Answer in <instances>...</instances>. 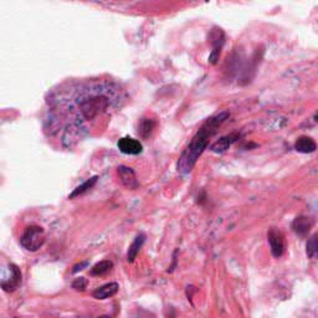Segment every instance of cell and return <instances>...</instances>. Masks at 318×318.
<instances>
[{
	"label": "cell",
	"mask_w": 318,
	"mask_h": 318,
	"mask_svg": "<svg viewBox=\"0 0 318 318\" xmlns=\"http://www.w3.org/2000/svg\"><path fill=\"white\" fill-rule=\"evenodd\" d=\"M155 128V121L152 118H142L138 126V133L141 134V137L148 138L153 129Z\"/></svg>",
	"instance_id": "4fadbf2b"
},
{
	"label": "cell",
	"mask_w": 318,
	"mask_h": 318,
	"mask_svg": "<svg viewBox=\"0 0 318 318\" xmlns=\"http://www.w3.org/2000/svg\"><path fill=\"white\" fill-rule=\"evenodd\" d=\"M113 269V263L110 260H104L100 261L98 264H96L90 271L91 276H95V277H100V276L107 275L110 271Z\"/></svg>",
	"instance_id": "7c38bea8"
},
{
	"label": "cell",
	"mask_w": 318,
	"mask_h": 318,
	"mask_svg": "<svg viewBox=\"0 0 318 318\" xmlns=\"http://www.w3.org/2000/svg\"><path fill=\"white\" fill-rule=\"evenodd\" d=\"M144 240H146V236L143 234L137 235V237L134 239V241L132 243V245L129 246L128 252H127V261L128 263H134V260L137 259L138 254H140L141 249H142Z\"/></svg>",
	"instance_id": "8fae6325"
},
{
	"label": "cell",
	"mask_w": 318,
	"mask_h": 318,
	"mask_svg": "<svg viewBox=\"0 0 318 318\" xmlns=\"http://www.w3.org/2000/svg\"><path fill=\"white\" fill-rule=\"evenodd\" d=\"M98 318H111V317H108V316H101V317H98Z\"/></svg>",
	"instance_id": "ac0fdd59"
},
{
	"label": "cell",
	"mask_w": 318,
	"mask_h": 318,
	"mask_svg": "<svg viewBox=\"0 0 318 318\" xmlns=\"http://www.w3.org/2000/svg\"><path fill=\"white\" fill-rule=\"evenodd\" d=\"M120 290V286L117 282H110V284H106L104 286L96 288L93 291L92 296L96 300H107L110 297H113L114 294H117Z\"/></svg>",
	"instance_id": "ba28073f"
},
{
	"label": "cell",
	"mask_w": 318,
	"mask_h": 318,
	"mask_svg": "<svg viewBox=\"0 0 318 318\" xmlns=\"http://www.w3.org/2000/svg\"><path fill=\"white\" fill-rule=\"evenodd\" d=\"M87 265H88L87 261H84V263L75 265V266H73V269H72V272L76 273V272H78V271H82L85 269V267H87Z\"/></svg>",
	"instance_id": "e0dca14e"
},
{
	"label": "cell",
	"mask_w": 318,
	"mask_h": 318,
	"mask_svg": "<svg viewBox=\"0 0 318 318\" xmlns=\"http://www.w3.org/2000/svg\"><path fill=\"white\" fill-rule=\"evenodd\" d=\"M312 226H313V219L308 216H297L292 223V230L294 234H297L299 236H307L308 232L311 231Z\"/></svg>",
	"instance_id": "52a82bcc"
},
{
	"label": "cell",
	"mask_w": 318,
	"mask_h": 318,
	"mask_svg": "<svg viewBox=\"0 0 318 318\" xmlns=\"http://www.w3.org/2000/svg\"><path fill=\"white\" fill-rule=\"evenodd\" d=\"M306 251H307V256L310 259H316L318 252V245H317V234H313L308 239L307 245H306Z\"/></svg>",
	"instance_id": "9a60e30c"
},
{
	"label": "cell",
	"mask_w": 318,
	"mask_h": 318,
	"mask_svg": "<svg viewBox=\"0 0 318 318\" xmlns=\"http://www.w3.org/2000/svg\"><path fill=\"white\" fill-rule=\"evenodd\" d=\"M230 117V113L228 111L220 112V113L215 114V116L210 117L204 125L200 127V129L194 135L193 140L188 144L187 148L182 153L181 158H179L178 164H176V170L181 174H188L193 170L195 167L196 162L200 155L204 153L205 149L208 148L209 141L213 135L216 133L220 126L225 122L226 120Z\"/></svg>",
	"instance_id": "7a4b0ae2"
},
{
	"label": "cell",
	"mask_w": 318,
	"mask_h": 318,
	"mask_svg": "<svg viewBox=\"0 0 318 318\" xmlns=\"http://www.w3.org/2000/svg\"><path fill=\"white\" fill-rule=\"evenodd\" d=\"M117 147L122 153L128 155H137L143 151L142 143L131 137H123L117 142Z\"/></svg>",
	"instance_id": "8992f818"
},
{
	"label": "cell",
	"mask_w": 318,
	"mask_h": 318,
	"mask_svg": "<svg viewBox=\"0 0 318 318\" xmlns=\"http://www.w3.org/2000/svg\"><path fill=\"white\" fill-rule=\"evenodd\" d=\"M72 90L70 97L56 100L45 121L50 134H56L64 126L61 143L65 148H71L90 134L125 102L122 88L114 82L91 81Z\"/></svg>",
	"instance_id": "6da1fadb"
},
{
	"label": "cell",
	"mask_w": 318,
	"mask_h": 318,
	"mask_svg": "<svg viewBox=\"0 0 318 318\" xmlns=\"http://www.w3.org/2000/svg\"><path fill=\"white\" fill-rule=\"evenodd\" d=\"M239 138V134H229L225 135V137H222L219 141H216L213 146H211V151L215 153H223L225 151H228L229 148L231 147V144L235 142Z\"/></svg>",
	"instance_id": "30bf717a"
},
{
	"label": "cell",
	"mask_w": 318,
	"mask_h": 318,
	"mask_svg": "<svg viewBox=\"0 0 318 318\" xmlns=\"http://www.w3.org/2000/svg\"><path fill=\"white\" fill-rule=\"evenodd\" d=\"M267 240H269L271 254L275 259H280L285 252V236L279 229L272 228L267 232Z\"/></svg>",
	"instance_id": "277c9868"
},
{
	"label": "cell",
	"mask_w": 318,
	"mask_h": 318,
	"mask_svg": "<svg viewBox=\"0 0 318 318\" xmlns=\"http://www.w3.org/2000/svg\"><path fill=\"white\" fill-rule=\"evenodd\" d=\"M87 285H88V281L86 279L77 277L75 281L72 282V288L76 291H81V292H84V291L87 288Z\"/></svg>",
	"instance_id": "2e32d148"
},
{
	"label": "cell",
	"mask_w": 318,
	"mask_h": 318,
	"mask_svg": "<svg viewBox=\"0 0 318 318\" xmlns=\"http://www.w3.org/2000/svg\"><path fill=\"white\" fill-rule=\"evenodd\" d=\"M97 179H98V176H92V178L87 179V181L85 182L84 184L78 185V187L76 188V189L73 190L71 194H70V195H69V199H75V198H77V196L82 195V194H84V193H86L87 190H90L91 188H92L93 185L96 184Z\"/></svg>",
	"instance_id": "5bb4252c"
},
{
	"label": "cell",
	"mask_w": 318,
	"mask_h": 318,
	"mask_svg": "<svg viewBox=\"0 0 318 318\" xmlns=\"http://www.w3.org/2000/svg\"><path fill=\"white\" fill-rule=\"evenodd\" d=\"M46 236L45 231L41 226L32 225L25 229L24 234L20 237V245H22L26 251L36 252L45 244Z\"/></svg>",
	"instance_id": "3957f363"
},
{
	"label": "cell",
	"mask_w": 318,
	"mask_h": 318,
	"mask_svg": "<svg viewBox=\"0 0 318 318\" xmlns=\"http://www.w3.org/2000/svg\"><path fill=\"white\" fill-rule=\"evenodd\" d=\"M117 173H118L121 183L125 185L127 189L135 190L138 187H140V182H138L137 175H135L134 170L132 169V168H129L127 166H120Z\"/></svg>",
	"instance_id": "5b68a950"
},
{
	"label": "cell",
	"mask_w": 318,
	"mask_h": 318,
	"mask_svg": "<svg viewBox=\"0 0 318 318\" xmlns=\"http://www.w3.org/2000/svg\"><path fill=\"white\" fill-rule=\"evenodd\" d=\"M294 149L297 152L303 153V154H308V153H313L316 151L317 144L313 138L308 137V135H301L294 142Z\"/></svg>",
	"instance_id": "9c48e42d"
}]
</instances>
